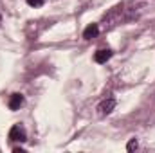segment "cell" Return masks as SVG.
<instances>
[{
	"label": "cell",
	"mask_w": 155,
	"mask_h": 153,
	"mask_svg": "<svg viewBox=\"0 0 155 153\" xmlns=\"http://www.w3.org/2000/svg\"><path fill=\"white\" fill-rule=\"evenodd\" d=\"M123 11H124V4H117V5H114V7L103 16L105 27H112V25H116V24H121V22H123Z\"/></svg>",
	"instance_id": "obj_1"
},
{
	"label": "cell",
	"mask_w": 155,
	"mask_h": 153,
	"mask_svg": "<svg viewBox=\"0 0 155 153\" xmlns=\"http://www.w3.org/2000/svg\"><path fill=\"white\" fill-rule=\"evenodd\" d=\"M9 139L13 142H25L27 141V132L22 124H15L11 130H9Z\"/></svg>",
	"instance_id": "obj_2"
},
{
	"label": "cell",
	"mask_w": 155,
	"mask_h": 153,
	"mask_svg": "<svg viewBox=\"0 0 155 153\" xmlns=\"http://www.w3.org/2000/svg\"><path fill=\"white\" fill-rule=\"evenodd\" d=\"M114 108H116V99H114V97H108V99H103V101L99 103L97 112H99V115H108Z\"/></svg>",
	"instance_id": "obj_3"
},
{
	"label": "cell",
	"mask_w": 155,
	"mask_h": 153,
	"mask_svg": "<svg viewBox=\"0 0 155 153\" xmlns=\"http://www.w3.org/2000/svg\"><path fill=\"white\" fill-rule=\"evenodd\" d=\"M110 58H112V50H110V49H99V50L94 54L96 63H107Z\"/></svg>",
	"instance_id": "obj_4"
},
{
	"label": "cell",
	"mask_w": 155,
	"mask_h": 153,
	"mask_svg": "<svg viewBox=\"0 0 155 153\" xmlns=\"http://www.w3.org/2000/svg\"><path fill=\"white\" fill-rule=\"evenodd\" d=\"M22 105H24V96H22V94H13V96L9 97V101H7V106H9L11 110H20Z\"/></svg>",
	"instance_id": "obj_5"
},
{
	"label": "cell",
	"mask_w": 155,
	"mask_h": 153,
	"mask_svg": "<svg viewBox=\"0 0 155 153\" xmlns=\"http://www.w3.org/2000/svg\"><path fill=\"white\" fill-rule=\"evenodd\" d=\"M99 34V25L97 24H90L85 31H83V38L85 40H92V38H96Z\"/></svg>",
	"instance_id": "obj_6"
},
{
	"label": "cell",
	"mask_w": 155,
	"mask_h": 153,
	"mask_svg": "<svg viewBox=\"0 0 155 153\" xmlns=\"http://www.w3.org/2000/svg\"><path fill=\"white\" fill-rule=\"evenodd\" d=\"M27 2V5H31V7H41L43 4H45V0H25Z\"/></svg>",
	"instance_id": "obj_7"
},
{
	"label": "cell",
	"mask_w": 155,
	"mask_h": 153,
	"mask_svg": "<svg viewBox=\"0 0 155 153\" xmlns=\"http://www.w3.org/2000/svg\"><path fill=\"white\" fill-rule=\"evenodd\" d=\"M137 146H139V144H137V139H132V141L126 144V150H128V151H134V150H137Z\"/></svg>",
	"instance_id": "obj_8"
},
{
	"label": "cell",
	"mask_w": 155,
	"mask_h": 153,
	"mask_svg": "<svg viewBox=\"0 0 155 153\" xmlns=\"http://www.w3.org/2000/svg\"><path fill=\"white\" fill-rule=\"evenodd\" d=\"M13 151H15V153H24V150H22V148H15Z\"/></svg>",
	"instance_id": "obj_9"
},
{
	"label": "cell",
	"mask_w": 155,
	"mask_h": 153,
	"mask_svg": "<svg viewBox=\"0 0 155 153\" xmlns=\"http://www.w3.org/2000/svg\"><path fill=\"white\" fill-rule=\"evenodd\" d=\"M0 22H2V16H0Z\"/></svg>",
	"instance_id": "obj_10"
}]
</instances>
